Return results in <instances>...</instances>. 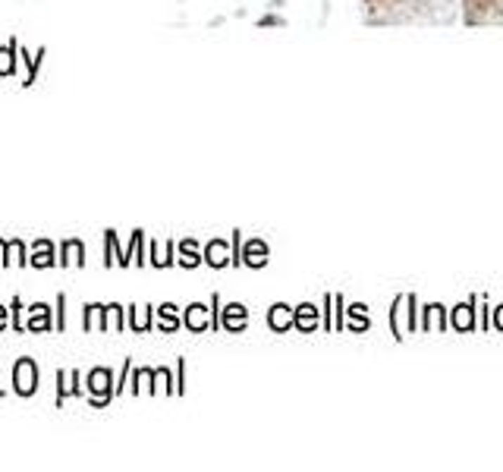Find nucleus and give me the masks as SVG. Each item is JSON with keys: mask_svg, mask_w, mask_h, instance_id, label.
<instances>
[{"mask_svg": "<svg viewBox=\"0 0 503 472\" xmlns=\"http://www.w3.org/2000/svg\"><path fill=\"white\" fill-rule=\"evenodd\" d=\"M35 381H38L35 366H32L29 359H23L16 366V390L19 394H32V390H35Z\"/></svg>", "mask_w": 503, "mask_h": 472, "instance_id": "f257e3e1", "label": "nucleus"}, {"mask_svg": "<svg viewBox=\"0 0 503 472\" xmlns=\"http://www.w3.org/2000/svg\"><path fill=\"white\" fill-rule=\"evenodd\" d=\"M104 372H95V375H91V390H104Z\"/></svg>", "mask_w": 503, "mask_h": 472, "instance_id": "f03ea898", "label": "nucleus"}, {"mask_svg": "<svg viewBox=\"0 0 503 472\" xmlns=\"http://www.w3.org/2000/svg\"><path fill=\"white\" fill-rule=\"evenodd\" d=\"M0 73H10V54H0Z\"/></svg>", "mask_w": 503, "mask_h": 472, "instance_id": "7ed1b4c3", "label": "nucleus"}]
</instances>
